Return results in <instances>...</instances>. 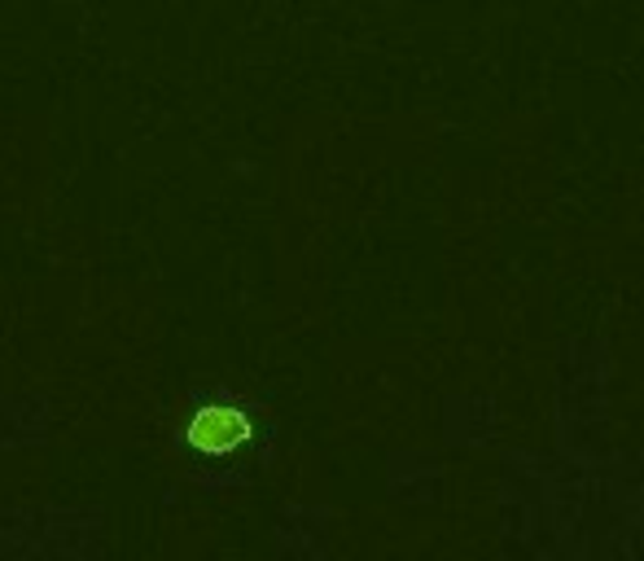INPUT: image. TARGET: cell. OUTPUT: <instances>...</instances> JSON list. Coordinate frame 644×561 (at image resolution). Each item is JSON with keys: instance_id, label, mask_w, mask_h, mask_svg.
<instances>
[{"instance_id": "obj_1", "label": "cell", "mask_w": 644, "mask_h": 561, "mask_svg": "<svg viewBox=\"0 0 644 561\" xmlns=\"http://www.w3.org/2000/svg\"><path fill=\"white\" fill-rule=\"evenodd\" d=\"M237 439H246V422L237 413H207L193 426V444L198 448H233Z\"/></svg>"}]
</instances>
